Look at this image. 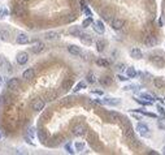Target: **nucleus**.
<instances>
[{
	"label": "nucleus",
	"instance_id": "31",
	"mask_svg": "<svg viewBox=\"0 0 165 155\" xmlns=\"http://www.w3.org/2000/svg\"><path fill=\"white\" fill-rule=\"evenodd\" d=\"M72 86H73V80H69V78H68V80H65V81L62 82V86H61V88H62V90H64V91H68L69 89H72Z\"/></svg>",
	"mask_w": 165,
	"mask_h": 155
},
{
	"label": "nucleus",
	"instance_id": "6",
	"mask_svg": "<svg viewBox=\"0 0 165 155\" xmlns=\"http://www.w3.org/2000/svg\"><path fill=\"white\" fill-rule=\"evenodd\" d=\"M13 13L18 17H22L26 14V7L21 3H16L13 7Z\"/></svg>",
	"mask_w": 165,
	"mask_h": 155
},
{
	"label": "nucleus",
	"instance_id": "4",
	"mask_svg": "<svg viewBox=\"0 0 165 155\" xmlns=\"http://www.w3.org/2000/svg\"><path fill=\"white\" fill-rule=\"evenodd\" d=\"M150 61H151L156 68H162L165 65V59L161 56V55H152V56L150 57Z\"/></svg>",
	"mask_w": 165,
	"mask_h": 155
},
{
	"label": "nucleus",
	"instance_id": "25",
	"mask_svg": "<svg viewBox=\"0 0 165 155\" xmlns=\"http://www.w3.org/2000/svg\"><path fill=\"white\" fill-rule=\"evenodd\" d=\"M129 145H130V147H133V149H138V147L140 146V142L138 141V138H135L134 137V134L131 135V137H129Z\"/></svg>",
	"mask_w": 165,
	"mask_h": 155
},
{
	"label": "nucleus",
	"instance_id": "16",
	"mask_svg": "<svg viewBox=\"0 0 165 155\" xmlns=\"http://www.w3.org/2000/svg\"><path fill=\"white\" fill-rule=\"evenodd\" d=\"M12 103V96L9 94L4 93L0 95V104L1 106H9Z\"/></svg>",
	"mask_w": 165,
	"mask_h": 155
},
{
	"label": "nucleus",
	"instance_id": "34",
	"mask_svg": "<svg viewBox=\"0 0 165 155\" xmlns=\"http://www.w3.org/2000/svg\"><path fill=\"white\" fill-rule=\"evenodd\" d=\"M96 64H98L99 67H104V68H105V67H109V64H111V63H109L108 60L101 59V57H100V59H96Z\"/></svg>",
	"mask_w": 165,
	"mask_h": 155
},
{
	"label": "nucleus",
	"instance_id": "49",
	"mask_svg": "<svg viewBox=\"0 0 165 155\" xmlns=\"http://www.w3.org/2000/svg\"><path fill=\"white\" fill-rule=\"evenodd\" d=\"M5 60H7V59L3 56V55H0V68L3 67V64H4V61H5Z\"/></svg>",
	"mask_w": 165,
	"mask_h": 155
},
{
	"label": "nucleus",
	"instance_id": "29",
	"mask_svg": "<svg viewBox=\"0 0 165 155\" xmlns=\"http://www.w3.org/2000/svg\"><path fill=\"white\" fill-rule=\"evenodd\" d=\"M105 46H107V42L104 39H99L98 42H96V50L99 51V52H103L104 50H105Z\"/></svg>",
	"mask_w": 165,
	"mask_h": 155
},
{
	"label": "nucleus",
	"instance_id": "50",
	"mask_svg": "<svg viewBox=\"0 0 165 155\" xmlns=\"http://www.w3.org/2000/svg\"><path fill=\"white\" fill-rule=\"evenodd\" d=\"M117 78L120 80V81H126V80H127V77L122 76V74H117Z\"/></svg>",
	"mask_w": 165,
	"mask_h": 155
},
{
	"label": "nucleus",
	"instance_id": "26",
	"mask_svg": "<svg viewBox=\"0 0 165 155\" xmlns=\"http://www.w3.org/2000/svg\"><path fill=\"white\" fill-rule=\"evenodd\" d=\"M9 37H11V33L5 29H1L0 30V40H3V42H8L9 40Z\"/></svg>",
	"mask_w": 165,
	"mask_h": 155
},
{
	"label": "nucleus",
	"instance_id": "2",
	"mask_svg": "<svg viewBox=\"0 0 165 155\" xmlns=\"http://www.w3.org/2000/svg\"><path fill=\"white\" fill-rule=\"evenodd\" d=\"M86 132H87V128L83 123H76V124L72 127V133L76 135V137H81V135L86 134Z\"/></svg>",
	"mask_w": 165,
	"mask_h": 155
},
{
	"label": "nucleus",
	"instance_id": "12",
	"mask_svg": "<svg viewBox=\"0 0 165 155\" xmlns=\"http://www.w3.org/2000/svg\"><path fill=\"white\" fill-rule=\"evenodd\" d=\"M144 44L147 47H155L157 44V38L155 35H152V34H150V35H147L144 38Z\"/></svg>",
	"mask_w": 165,
	"mask_h": 155
},
{
	"label": "nucleus",
	"instance_id": "35",
	"mask_svg": "<svg viewBox=\"0 0 165 155\" xmlns=\"http://www.w3.org/2000/svg\"><path fill=\"white\" fill-rule=\"evenodd\" d=\"M85 88H86V82L81 81V82H78V84L76 85V88L73 89V91H74V93H78L79 90H82V89H85Z\"/></svg>",
	"mask_w": 165,
	"mask_h": 155
},
{
	"label": "nucleus",
	"instance_id": "7",
	"mask_svg": "<svg viewBox=\"0 0 165 155\" xmlns=\"http://www.w3.org/2000/svg\"><path fill=\"white\" fill-rule=\"evenodd\" d=\"M16 61L20 65H23L26 64V63L29 61V54L28 52H25V51H22V52H18L16 56Z\"/></svg>",
	"mask_w": 165,
	"mask_h": 155
},
{
	"label": "nucleus",
	"instance_id": "56",
	"mask_svg": "<svg viewBox=\"0 0 165 155\" xmlns=\"http://www.w3.org/2000/svg\"><path fill=\"white\" fill-rule=\"evenodd\" d=\"M22 1H30V0H22Z\"/></svg>",
	"mask_w": 165,
	"mask_h": 155
},
{
	"label": "nucleus",
	"instance_id": "28",
	"mask_svg": "<svg viewBox=\"0 0 165 155\" xmlns=\"http://www.w3.org/2000/svg\"><path fill=\"white\" fill-rule=\"evenodd\" d=\"M154 85L157 89H162L165 86V81L161 78V77H156V78L154 80Z\"/></svg>",
	"mask_w": 165,
	"mask_h": 155
},
{
	"label": "nucleus",
	"instance_id": "52",
	"mask_svg": "<svg viewBox=\"0 0 165 155\" xmlns=\"http://www.w3.org/2000/svg\"><path fill=\"white\" fill-rule=\"evenodd\" d=\"M93 93L94 94H98V95H103V91H101V90H94Z\"/></svg>",
	"mask_w": 165,
	"mask_h": 155
},
{
	"label": "nucleus",
	"instance_id": "45",
	"mask_svg": "<svg viewBox=\"0 0 165 155\" xmlns=\"http://www.w3.org/2000/svg\"><path fill=\"white\" fill-rule=\"evenodd\" d=\"M74 146H76L77 151H82V150L85 149V144H83V142H76V145H74Z\"/></svg>",
	"mask_w": 165,
	"mask_h": 155
},
{
	"label": "nucleus",
	"instance_id": "30",
	"mask_svg": "<svg viewBox=\"0 0 165 155\" xmlns=\"http://www.w3.org/2000/svg\"><path fill=\"white\" fill-rule=\"evenodd\" d=\"M126 74H127L129 78H134V77L138 74V72L134 67H130V68H126Z\"/></svg>",
	"mask_w": 165,
	"mask_h": 155
},
{
	"label": "nucleus",
	"instance_id": "22",
	"mask_svg": "<svg viewBox=\"0 0 165 155\" xmlns=\"http://www.w3.org/2000/svg\"><path fill=\"white\" fill-rule=\"evenodd\" d=\"M44 38L48 40H56L60 38V34L56 33V31H47V33L44 34Z\"/></svg>",
	"mask_w": 165,
	"mask_h": 155
},
{
	"label": "nucleus",
	"instance_id": "40",
	"mask_svg": "<svg viewBox=\"0 0 165 155\" xmlns=\"http://www.w3.org/2000/svg\"><path fill=\"white\" fill-rule=\"evenodd\" d=\"M101 16H103V18L105 21H108V22H111V21L113 20L112 18V14L109 13V12H103V13H101Z\"/></svg>",
	"mask_w": 165,
	"mask_h": 155
},
{
	"label": "nucleus",
	"instance_id": "27",
	"mask_svg": "<svg viewBox=\"0 0 165 155\" xmlns=\"http://www.w3.org/2000/svg\"><path fill=\"white\" fill-rule=\"evenodd\" d=\"M57 95H59V94H57V91H55V90H51V91H47V93H46V99H47V100H55V99L57 98Z\"/></svg>",
	"mask_w": 165,
	"mask_h": 155
},
{
	"label": "nucleus",
	"instance_id": "42",
	"mask_svg": "<svg viewBox=\"0 0 165 155\" xmlns=\"http://www.w3.org/2000/svg\"><path fill=\"white\" fill-rule=\"evenodd\" d=\"M134 99L137 103H139V104H142V106H151L152 104V102H150V100H142V99H138V98H134Z\"/></svg>",
	"mask_w": 165,
	"mask_h": 155
},
{
	"label": "nucleus",
	"instance_id": "46",
	"mask_svg": "<svg viewBox=\"0 0 165 155\" xmlns=\"http://www.w3.org/2000/svg\"><path fill=\"white\" fill-rule=\"evenodd\" d=\"M65 150H66L69 154H74V150L72 149V146H70V144H66L65 145Z\"/></svg>",
	"mask_w": 165,
	"mask_h": 155
},
{
	"label": "nucleus",
	"instance_id": "38",
	"mask_svg": "<svg viewBox=\"0 0 165 155\" xmlns=\"http://www.w3.org/2000/svg\"><path fill=\"white\" fill-rule=\"evenodd\" d=\"M93 22H94V20L91 18V16H89V17L86 18V20H85L83 22H82V28H89V26L91 25Z\"/></svg>",
	"mask_w": 165,
	"mask_h": 155
},
{
	"label": "nucleus",
	"instance_id": "11",
	"mask_svg": "<svg viewBox=\"0 0 165 155\" xmlns=\"http://www.w3.org/2000/svg\"><path fill=\"white\" fill-rule=\"evenodd\" d=\"M78 38L81 39V42L83 43V44H86V46L93 44V37H91L89 33H81V35H79Z\"/></svg>",
	"mask_w": 165,
	"mask_h": 155
},
{
	"label": "nucleus",
	"instance_id": "55",
	"mask_svg": "<svg viewBox=\"0 0 165 155\" xmlns=\"http://www.w3.org/2000/svg\"><path fill=\"white\" fill-rule=\"evenodd\" d=\"M162 154H164V155H165V146H164V147H162Z\"/></svg>",
	"mask_w": 165,
	"mask_h": 155
},
{
	"label": "nucleus",
	"instance_id": "44",
	"mask_svg": "<svg viewBox=\"0 0 165 155\" xmlns=\"http://www.w3.org/2000/svg\"><path fill=\"white\" fill-rule=\"evenodd\" d=\"M73 100H74V98L73 96H68V98H64L62 99V104H70V103H73Z\"/></svg>",
	"mask_w": 165,
	"mask_h": 155
},
{
	"label": "nucleus",
	"instance_id": "15",
	"mask_svg": "<svg viewBox=\"0 0 165 155\" xmlns=\"http://www.w3.org/2000/svg\"><path fill=\"white\" fill-rule=\"evenodd\" d=\"M34 77H35V71H34L33 68H29V69H26L22 73V78L25 80V81H31Z\"/></svg>",
	"mask_w": 165,
	"mask_h": 155
},
{
	"label": "nucleus",
	"instance_id": "39",
	"mask_svg": "<svg viewBox=\"0 0 165 155\" xmlns=\"http://www.w3.org/2000/svg\"><path fill=\"white\" fill-rule=\"evenodd\" d=\"M138 89H139V86H138V85H126L125 88H123V90H126V91H129V90L137 91Z\"/></svg>",
	"mask_w": 165,
	"mask_h": 155
},
{
	"label": "nucleus",
	"instance_id": "9",
	"mask_svg": "<svg viewBox=\"0 0 165 155\" xmlns=\"http://www.w3.org/2000/svg\"><path fill=\"white\" fill-rule=\"evenodd\" d=\"M29 42H30V39H29V35L26 33L17 34V37H16V43H17V44H28Z\"/></svg>",
	"mask_w": 165,
	"mask_h": 155
},
{
	"label": "nucleus",
	"instance_id": "17",
	"mask_svg": "<svg viewBox=\"0 0 165 155\" xmlns=\"http://www.w3.org/2000/svg\"><path fill=\"white\" fill-rule=\"evenodd\" d=\"M123 25H125V21L122 18H113L112 20V28L115 30H121L123 28Z\"/></svg>",
	"mask_w": 165,
	"mask_h": 155
},
{
	"label": "nucleus",
	"instance_id": "3",
	"mask_svg": "<svg viewBox=\"0 0 165 155\" xmlns=\"http://www.w3.org/2000/svg\"><path fill=\"white\" fill-rule=\"evenodd\" d=\"M137 130L143 138H150V137H151V130H150L148 125H146L144 123H139V124L137 125Z\"/></svg>",
	"mask_w": 165,
	"mask_h": 155
},
{
	"label": "nucleus",
	"instance_id": "53",
	"mask_svg": "<svg viewBox=\"0 0 165 155\" xmlns=\"http://www.w3.org/2000/svg\"><path fill=\"white\" fill-rule=\"evenodd\" d=\"M148 154H150V155H152V154H154V155H157V154H159V152H157V151H155V150H151V151H150Z\"/></svg>",
	"mask_w": 165,
	"mask_h": 155
},
{
	"label": "nucleus",
	"instance_id": "36",
	"mask_svg": "<svg viewBox=\"0 0 165 155\" xmlns=\"http://www.w3.org/2000/svg\"><path fill=\"white\" fill-rule=\"evenodd\" d=\"M140 98H142V99H146V100L152 102L155 96L152 95V94H150V93H142V94H140Z\"/></svg>",
	"mask_w": 165,
	"mask_h": 155
},
{
	"label": "nucleus",
	"instance_id": "32",
	"mask_svg": "<svg viewBox=\"0 0 165 155\" xmlns=\"http://www.w3.org/2000/svg\"><path fill=\"white\" fill-rule=\"evenodd\" d=\"M99 81H100V84H101V85H104V86H108V85L112 84V78H111V77H108V76L101 77V78L99 80Z\"/></svg>",
	"mask_w": 165,
	"mask_h": 155
},
{
	"label": "nucleus",
	"instance_id": "41",
	"mask_svg": "<svg viewBox=\"0 0 165 155\" xmlns=\"http://www.w3.org/2000/svg\"><path fill=\"white\" fill-rule=\"evenodd\" d=\"M8 9L5 8V7H3V8L0 9V18H1V20H3V18H5L7 16H8Z\"/></svg>",
	"mask_w": 165,
	"mask_h": 155
},
{
	"label": "nucleus",
	"instance_id": "18",
	"mask_svg": "<svg viewBox=\"0 0 165 155\" xmlns=\"http://www.w3.org/2000/svg\"><path fill=\"white\" fill-rule=\"evenodd\" d=\"M103 102V104H108V106H118L121 103V99H118V98H105L104 100H101Z\"/></svg>",
	"mask_w": 165,
	"mask_h": 155
},
{
	"label": "nucleus",
	"instance_id": "37",
	"mask_svg": "<svg viewBox=\"0 0 165 155\" xmlns=\"http://www.w3.org/2000/svg\"><path fill=\"white\" fill-rule=\"evenodd\" d=\"M26 135H28L29 138L34 140V137H35V128H34V127H30V128H29L28 132H26Z\"/></svg>",
	"mask_w": 165,
	"mask_h": 155
},
{
	"label": "nucleus",
	"instance_id": "5",
	"mask_svg": "<svg viewBox=\"0 0 165 155\" xmlns=\"http://www.w3.org/2000/svg\"><path fill=\"white\" fill-rule=\"evenodd\" d=\"M44 106H46V102L40 98H35L33 102H31V108H33L34 111H36V112L42 111L43 108H44Z\"/></svg>",
	"mask_w": 165,
	"mask_h": 155
},
{
	"label": "nucleus",
	"instance_id": "33",
	"mask_svg": "<svg viewBox=\"0 0 165 155\" xmlns=\"http://www.w3.org/2000/svg\"><path fill=\"white\" fill-rule=\"evenodd\" d=\"M86 81L89 82V84H95L98 80H96V76L94 73H87L86 76Z\"/></svg>",
	"mask_w": 165,
	"mask_h": 155
},
{
	"label": "nucleus",
	"instance_id": "54",
	"mask_svg": "<svg viewBox=\"0 0 165 155\" xmlns=\"http://www.w3.org/2000/svg\"><path fill=\"white\" fill-rule=\"evenodd\" d=\"M3 82H4V80H3V77H1V74H0V86L3 85Z\"/></svg>",
	"mask_w": 165,
	"mask_h": 155
},
{
	"label": "nucleus",
	"instance_id": "19",
	"mask_svg": "<svg viewBox=\"0 0 165 155\" xmlns=\"http://www.w3.org/2000/svg\"><path fill=\"white\" fill-rule=\"evenodd\" d=\"M130 56H131L133 59H135V60H139V59H142V57H143V54H142V51H140L138 47H134V48L130 50Z\"/></svg>",
	"mask_w": 165,
	"mask_h": 155
},
{
	"label": "nucleus",
	"instance_id": "8",
	"mask_svg": "<svg viewBox=\"0 0 165 155\" xmlns=\"http://www.w3.org/2000/svg\"><path fill=\"white\" fill-rule=\"evenodd\" d=\"M20 85H21V82L18 78H11L8 82H7V88H8L11 91H16L17 89L20 88Z\"/></svg>",
	"mask_w": 165,
	"mask_h": 155
},
{
	"label": "nucleus",
	"instance_id": "21",
	"mask_svg": "<svg viewBox=\"0 0 165 155\" xmlns=\"http://www.w3.org/2000/svg\"><path fill=\"white\" fill-rule=\"evenodd\" d=\"M108 117H109V120H112V121H115V123H120L121 121V119L123 117L122 115H120L118 112H115V111H111V112L108 113Z\"/></svg>",
	"mask_w": 165,
	"mask_h": 155
},
{
	"label": "nucleus",
	"instance_id": "24",
	"mask_svg": "<svg viewBox=\"0 0 165 155\" xmlns=\"http://www.w3.org/2000/svg\"><path fill=\"white\" fill-rule=\"evenodd\" d=\"M1 69H3L4 73H7V74H11L12 72H13V67H12V64L8 61V60H5V61H4L3 67H1Z\"/></svg>",
	"mask_w": 165,
	"mask_h": 155
},
{
	"label": "nucleus",
	"instance_id": "13",
	"mask_svg": "<svg viewBox=\"0 0 165 155\" xmlns=\"http://www.w3.org/2000/svg\"><path fill=\"white\" fill-rule=\"evenodd\" d=\"M93 25H94V26H93L94 30H95L98 34H104V33H105V26H104V24L101 22L100 20L94 21Z\"/></svg>",
	"mask_w": 165,
	"mask_h": 155
},
{
	"label": "nucleus",
	"instance_id": "57",
	"mask_svg": "<svg viewBox=\"0 0 165 155\" xmlns=\"http://www.w3.org/2000/svg\"><path fill=\"white\" fill-rule=\"evenodd\" d=\"M0 138H1V133H0Z\"/></svg>",
	"mask_w": 165,
	"mask_h": 155
},
{
	"label": "nucleus",
	"instance_id": "10",
	"mask_svg": "<svg viewBox=\"0 0 165 155\" xmlns=\"http://www.w3.org/2000/svg\"><path fill=\"white\" fill-rule=\"evenodd\" d=\"M44 47L46 46L43 42H39V40H38V42H34L33 46H31V52H33V54H40V52L44 50Z\"/></svg>",
	"mask_w": 165,
	"mask_h": 155
},
{
	"label": "nucleus",
	"instance_id": "48",
	"mask_svg": "<svg viewBox=\"0 0 165 155\" xmlns=\"http://www.w3.org/2000/svg\"><path fill=\"white\" fill-rule=\"evenodd\" d=\"M116 67H117V69H118V71H123V69H126V65L125 64H117V65H116Z\"/></svg>",
	"mask_w": 165,
	"mask_h": 155
},
{
	"label": "nucleus",
	"instance_id": "43",
	"mask_svg": "<svg viewBox=\"0 0 165 155\" xmlns=\"http://www.w3.org/2000/svg\"><path fill=\"white\" fill-rule=\"evenodd\" d=\"M96 138H98V137H96V134L94 132H90V134L87 135V140H89L90 142H95Z\"/></svg>",
	"mask_w": 165,
	"mask_h": 155
},
{
	"label": "nucleus",
	"instance_id": "20",
	"mask_svg": "<svg viewBox=\"0 0 165 155\" xmlns=\"http://www.w3.org/2000/svg\"><path fill=\"white\" fill-rule=\"evenodd\" d=\"M68 51H69V54L74 55V56H78V55L82 54V50L78 47V46H76V44H70V46H68Z\"/></svg>",
	"mask_w": 165,
	"mask_h": 155
},
{
	"label": "nucleus",
	"instance_id": "1",
	"mask_svg": "<svg viewBox=\"0 0 165 155\" xmlns=\"http://www.w3.org/2000/svg\"><path fill=\"white\" fill-rule=\"evenodd\" d=\"M121 125H122V133H123V137L125 138H129V137H131L133 134H134V129H133L131 127V123L129 121V119L126 117H122L121 119Z\"/></svg>",
	"mask_w": 165,
	"mask_h": 155
},
{
	"label": "nucleus",
	"instance_id": "51",
	"mask_svg": "<svg viewBox=\"0 0 165 155\" xmlns=\"http://www.w3.org/2000/svg\"><path fill=\"white\" fill-rule=\"evenodd\" d=\"M85 13H86L87 16H91V11H90L89 8H86V7H85Z\"/></svg>",
	"mask_w": 165,
	"mask_h": 155
},
{
	"label": "nucleus",
	"instance_id": "47",
	"mask_svg": "<svg viewBox=\"0 0 165 155\" xmlns=\"http://www.w3.org/2000/svg\"><path fill=\"white\" fill-rule=\"evenodd\" d=\"M157 111H159V113L162 116V117H164V116H165V110L161 107V106H157Z\"/></svg>",
	"mask_w": 165,
	"mask_h": 155
},
{
	"label": "nucleus",
	"instance_id": "14",
	"mask_svg": "<svg viewBox=\"0 0 165 155\" xmlns=\"http://www.w3.org/2000/svg\"><path fill=\"white\" fill-rule=\"evenodd\" d=\"M38 138H39V141L42 142V144H47L48 141V133L46 129H43V128H40V129H38Z\"/></svg>",
	"mask_w": 165,
	"mask_h": 155
},
{
	"label": "nucleus",
	"instance_id": "23",
	"mask_svg": "<svg viewBox=\"0 0 165 155\" xmlns=\"http://www.w3.org/2000/svg\"><path fill=\"white\" fill-rule=\"evenodd\" d=\"M68 33L70 34V35H73V37H79L81 35V26H72V28H69V30H68Z\"/></svg>",
	"mask_w": 165,
	"mask_h": 155
}]
</instances>
